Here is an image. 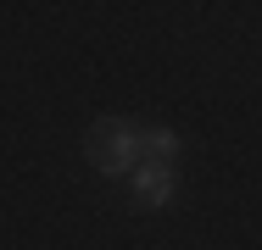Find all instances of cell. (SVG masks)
I'll return each mask as SVG.
<instances>
[{
	"label": "cell",
	"mask_w": 262,
	"mask_h": 250,
	"mask_svg": "<svg viewBox=\"0 0 262 250\" xmlns=\"http://www.w3.org/2000/svg\"><path fill=\"white\" fill-rule=\"evenodd\" d=\"M140 150H145V128H140V122H128V117H101V122L90 128V139H84L90 167L106 172V178L134 172V167H140Z\"/></svg>",
	"instance_id": "1"
},
{
	"label": "cell",
	"mask_w": 262,
	"mask_h": 250,
	"mask_svg": "<svg viewBox=\"0 0 262 250\" xmlns=\"http://www.w3.org/2000/svg\"><path fill=\"white\" fill-rule=\"evenodd\" d=\"M179 150H184V139H179L173 128H145V156H151V161H167V167H173Z\"/></svg>",
	"instance_id": "3"
},
{
	"label": "cell",
	"mask_w": 262,
	"mask_h": 250,
	"mask_svg": "<svg viewBox=\"0 0 262 250\" xmlns=\"http://www.w3.org/2000/svg\"><path fill=\"white\" fill-rule=\"evenodd\" d=\"M128 178H134V200L140 206H173L179 200V172L167 161H140Z\"/></svg>",
	"instance_id": "2"
}]
</instances>
